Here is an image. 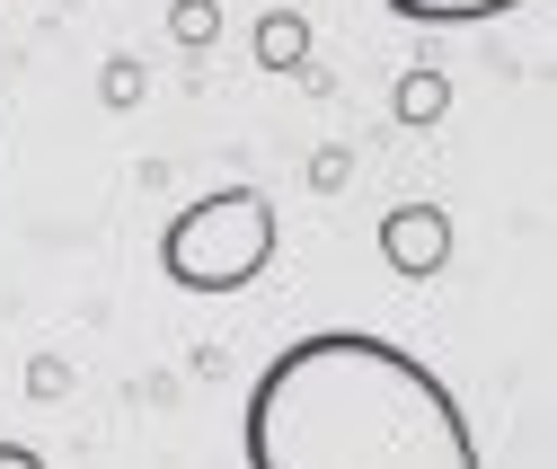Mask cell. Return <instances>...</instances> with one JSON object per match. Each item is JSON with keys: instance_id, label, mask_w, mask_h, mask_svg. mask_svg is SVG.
<instances>
[{"instance_id": "cell-1", "label": "cell", "mask_w": 557, "mask_h": 469, "mask_svg": "<svg viewBox=\"0 0 557 469\" xmlns=\"http://www.w3.org/2000/svg\"><path fill=\"white\" fill-rule=\"evenodd\" d=\"M248 469H478V434L434 363L363 328L293 337L248 390Z\"/></svg>"}, {"instance_id": "cell-2", "label": "cell", "mask_w": 557, "mask_h": 469, "mask_svg": "<svg viewBox=\"0 0 557 469\" xmlns=\"http://www.w3.org/2000/svg\"><path fill=\"white\" fill-rule=\"evenodd\" d=\"M274 266V205L257 186H222L160 231V275L177 293H239Z\"/></svg>"}, {"instance_id": "cell-3", "label": "cell", "mask_w": 557, "mask_h": 469, "mask_svg": "<svg viewBox=\"0 0 557 469\" xmlns=\"http://www.w3.org/2000/svg\"><path fill=\"white\" fill-rule=\"evenodd\" d=\"M381 266H398L407 284H425L451 266V213L443 205H389L381 213Z\"/></svg>"}, {"instance_id": "cell-4", "label": "cell", "mask_w": 557, "mask_h": 469, "mask_svg": "<svg viewBox=\"0 0 557 469\" xmlns=\"http://www.w3.org/2000/svg\"><path fill=\"white\" fill-rule=\"evenodd\" d=\"M398 124H416V133H434L443 115H451V81L434 72V62H416V72H398Z\"/></svg>"}, {"instance_id": "cell-5", "label": "cell", "mask_w": 557, "mask_h": 469, "mask_svg": "<svg viewBox=\"0 0 557 469\" xmlns=\"http://www.w3.org/2000/svg\"><path fill=\"white\" fill-rule=\"evenodd\" d=\"M257 62H265V72H301V62H310V18L301 10H265L257 18Z\"/></svg>"}, {"instance_id": "cell-6", "label": "cell", "mask_w": 557, "mask_h": 469, "mask_svg": "<svg viewBox=\"0 0 557 469\" xmlns=\"http://www.w3.org/2000/svg\"><path fill=\"white\" fill-rule=\"evenodd\" d=\"M381 10H398V18H416V27H478V18L522 10V0H381Z\"/></svg>"}, {"instance_id": "cell-7", "label": "cell", "mask_w": 557, "mask_h": 469, "mask_svg": "<svg viewBox=\"0 0 557 469\" xmlns=\"http://www.w3.org/2000/svg\"><path fill=\"white\" fill-rule=\"evenodd\" d=\"M169 36L186 45V53H203L222 36V0H169Z\"/></svg>"}, {"instance_id": "cell-8", "label": "cell", "mask_w": 557, "mask_h": 469, "mask_svg": "<svg viewBox=\"0 0 557 469\" xmlns=\"http://www.w3.org/2000/svg\"><path fill=\"white\" fill-rule=\"evenodd\" d=\"M98 98H107V107H143V62H133V53H115L107 72H98Z\"/></svg>"}, {"instance_id": "cell-9", "label": "cell", "mask_w": 557, "mask_h": 469, "mask_svg": "<svg viewBox=\"0 0 557 469\" xmlns=\"http://www.w3.org/2000/svg\"><path fill=\"white\" fill-rule=\"evenodd\" d=\"M27 390H36V398H62V390H72V363H62V355H36V363H27Z\"/></svg>"}, {"instance_id": "cell-10", "label": "cell", "mask_w": 557, "mask_h": 469, "mask_svg": "<svg viewBox=\"0 0 557 469\" xmlns=\"http://www.w3.org/2000/svg\"><path fill=\"white\" fill-rule=\"evenodd\" d=\"M0 469H45V460H36L27 443H0Z\"/></svg>"}]
</instances>
